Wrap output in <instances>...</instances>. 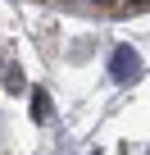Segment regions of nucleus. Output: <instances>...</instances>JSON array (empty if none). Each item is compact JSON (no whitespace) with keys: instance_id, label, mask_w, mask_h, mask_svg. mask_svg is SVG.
Segmentation results:
<instances>
[{"instance_id":"f03ea898","label":"nucleus","mask_w":150,"mask_h":155,"mask_svg":"<svg viewBox=\"0 0 150 155\" xmlns=\"http://www.w3.org/2000/svg\"><path fill=\"white\" fill-rule=\"evenodd\" d=\"M5 87H9V91H23V73H18L14 59H5Z\"/></svg>"},{"instance_id":"f257e3e1","label":"nucleus","mask_w":150,"mask_h":155,"mask_svg":"<svg viewBox=\"0 0 150 155\" xmlns=\"http://www.w3.org/2000/svg\"><path fill=\"white\" fill-rule=\"evenodd\" d=\"M114 78H118V82H132V78H136V50L132 46H118L114 50Z\"/></svg>"},{"instance_id":"7ed1b4c3","label":"nucleus","mask_w":150,"mask_h":155,"mask_svg":"<svg viewBox=\"0 0 150 155\" xmlns=\"http://www.w3.org/2000/svg\"><path fill=\"white\" fill-rule=\"evenodd\" d=\"M32 119H50V101H46V91H32Z\"/></svg>"}]
</instances>
